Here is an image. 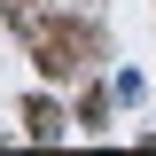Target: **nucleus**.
<instances>
[]
</instances>
